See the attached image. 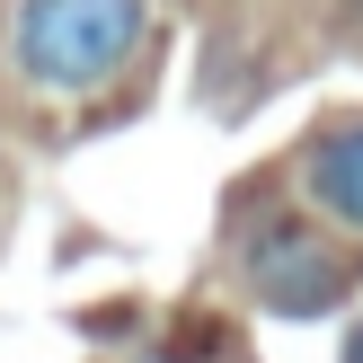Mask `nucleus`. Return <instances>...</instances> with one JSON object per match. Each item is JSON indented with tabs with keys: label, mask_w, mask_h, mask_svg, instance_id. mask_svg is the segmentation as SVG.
<instances>
[{
	"label": "nucleus",
	"mask_w": 363,
	"mask_h": 363,
	"mask_svg": "<svg viewBox=\"0 0 363 363\" xmlns=\"http://www.w3.org/2000/svg\"><path fill=\"white\" fill-rule=\"evenodd\" d=\"M151 0H18L9 9V62L35 89H106L142 53Z\"/></svg>",
	"instance_id": "1"
},
{
	"label": "nucleus",
	"mask_w": 363,
	"mask_h": 363,
	"mask_svg": "<svg viewBox=\"0 0 363 363\" xmlns=\"http://www.w3.org/2000/svg\"><path fill=\"white\" fill-rule=\"evenodd\" d=\"M346 363H363V319H354V337H346Z\"/></svg>",
	"instance_id": "4"
},
{
	"label": "nucleus",
	"mask_w": 363,
	"mask_h": 363,
	"mask_svg": "<svg viewBox=\"0 0 363 363\" xmlns=\"http://www.w3.org/2000/svg\"><path fill=\"white\" fill-rule=\"evenodd\" d=\"M301 186H311V204L328 213V222L363 230V116L328 124V133L301 151Z\"/></svg>",
	"instance_id": "3"
},
{
	"label": "nucleus",
	"mask_w": 363,
	"mask_h": 363,
	"mask_svg": "<svg viewBox=\"0 0 363 363\" xmlns=\"http://www.w3.org/2000/svg\"><path fill=\"white\" fill-rule=\"evenodd\" d=\"M248 284H257L266 311L319 319V311H337V293H346V257H337L311 222H284L275 213V222H257V240H248Z\"/></svg>",
	"instance_id": "2"
}]
</instances>
